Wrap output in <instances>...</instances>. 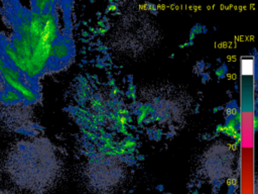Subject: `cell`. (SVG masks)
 Instances as JSON below:
<instances>
[{
	"label": "cell",
	"mask_w": 258,
	"mask_h": 194,
	"mask_svg": "<svg viewBox=\"0 0 258 194\" xmlns=\"http://www.w3.org/2000/svg\"><path fill=\"white\" fill-rule=\"evenodd\" d=\"M0 17L9 27L8 41L15 61L29 77L38 80L45 74L52 48L59 38L51 2L1 1Z\"/></svg>",
	"instance_id": "cell-1"
},
{
	"label": "cell",
	"mask_w": 258,
	"mask_h": 194,
	"mask_svg": "<svg viewBox=\"0 0 258 194\" xmlns=\"http://www.w3.org/2000/svg\"><path fill=\"white\" fill-rule=\"evenodd\" d=\"M5 171L20 189L44 194L55 184L60 163L49 140L34 137L19 140L11 147L6 156Z\"/></svg>",
	"instance_id": "cell-2"
},
{
	"label": "cell",
	"mask_w": 258,
	"mask_h": 194,
	"mask_svg": "<svg viewBox=\"0 0 258 194\" xmlns=\"http://www.w3.org/2000/svg\"><path fill=\"white\" fill-rule=\"evenodd\" d=\"M0 75L6 88L0 98V121H15L29 112V106L40 99L38 80L29 77L18 66L7 34L0 31Z\"/></svg>",
	"instance_id": "cell-3"
},
{
	"label": "cell",
	"mask_w": 258,
	"mask_h": 194,
	"mask_svg": "<svg viewBox=\"0 0 258 194\" xmlns=\"http://www.w3.org/2000/svg\"><path fill=\"white\" fill-rule=\"evenodd\" d=\"M5 88H6V84H5L4 79L2 78V76L0 75V98H1V97H2V95H3Z\"/></svg>",
	"instance_id": "cell-4"
},
{
	"label": "cell",
	"mask_w": 258,
	"mask_h": 194,
	"mask_svg": "<svg viewBox=\"0 0 258 194\" xmlns=\"http://www.w3.org/2000/svg\"><path fill=\"white\" fill-rule=\"evenodd\" d=\"M0 194H16V193H13V192H10V191H1L0 190Z\"/></svg>",
	"instance_id": "cell-5"
}]
</instances>
